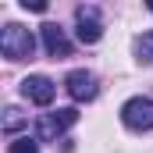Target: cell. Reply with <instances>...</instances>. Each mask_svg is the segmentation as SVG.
I'll use <instances>...</instances> for the list:
<instances>
[{
  "label": "cell",
  "mask_w": 153,
  "mask_h": 153,
  "mask_svg": "<svg viewBox=\"0 0 153 153\" xmlns=\"http://www.w3.org/2000/svg\"><path fill=\"white\" fill-rule=\"evenodd\" d=\"M22 96L32 100L36 107H50L53 96H57V85H53L46 75H29L25 82H22Z\"/></svg>",
  "instance_id": "5"
},
{
  "label": "cell",
  "mask_w": 153,
  "mask_h": 153,
  "mask_svg": "<svg viewBox=\"0 0 153 153\" xmlns=\"http://www.w3.org/2000/svg\"><path fill=\"white\" fill-rule=\"evenodd\" d=\"M75 36L82 39L85 46L100 43V36H103V22H100V11H96L93 4L75 7Z\"/></svg>",
  "instance_id": "4"
},
{
  "label": "cell",
  "mask_w": 153,
  "mask_h": 153,
  "mask_svg": "<svg viewBox=\"0 0 153 153\" xmlns=\"http://www.w3.org/2000/svg\"><path fill=\"white\" fill-rule=\"evenodd\" d=\"M0 50H4L7 61H29V57L36 53V36H32L25 25L7 22V25L0 29Z\"/></svg>",
  "instance_id": "1"
},
{
  "label": "cell",
  "mask_w": 153,
  "mask_h": 153,
  "mask_svg": "<svg viewBox=\"0 0 153 153\" xmlns=\"http://www.w3.org/2000/svg\"><path fill=\"white\" fill-rule=\"evenodd\" d=\"M39 36H43V46H46V53L50 57H71V39L64 36V29L61 25H53V22H46V25H39Z\"/></svg>",
  "instance_id": "6"
},
{
  "label": "cell",
  "mask_w": 153,
  "mask_h": 153,
  "mask_svg": "<svg viewBox=\"0 0 153 153\" xmlns=\"http://www.w3.org/2000/svg\"><path fill=\"white\" fill-rule=\"evenodd\" d=\"M75 121H78V111H75V107H61V111L43 114V117L36 121V135L43 139V143H53V139H61Z\"/></svg>",
  "instance_id": "2"
},
{
  "label": "cell",
  "mask_w": 153,
  "mask_h": 153,
  "mask_svg": "<svg viewBox=\"0 0 153 153\" xmlns=\"http://www.w3.org/2000/svg\"><path fill=\"white\" fill-rule=\"evenodd\" d=\"M11 153H39V143L32 135H18V139L11 143Z\"/></svg>",
  "instance_id": "10"
},
{
  "label": "cell",
  "mask_w": 153,
  "mask_h": 153,
  "mask_svg": "<svg viewBox=\"0 0 153 153\" xmlns=\"http://www.w3.org/2000/svg\"><path fill=\"white\" fill-rule=\"evenodd\" d=\"M22 125H25V117L18 114L14 107H7V111H4V132H7V135H14V132H18Z\"/></svg>",
  "instance_id": "9"
},
{
  "label": "cell",
  "mask_w": 153,
  "mask_h": 153,
  "mask_svg": "<svg viewBox=\"0 0 153 153\" xmlns=\"http://www.w3.org/2000/svg\"><path fill=\"white\" fill-rule=\"evenodd\" d=\"M135 61L139 64H153V32L135 39Z\"/></svg>",
  "instance_id": "8"
},
{
  "label": "cell",
  "mask_w": 153,
  "mask_h": 153,
  "mask_svg": "<svg viewBox=\"0 0 153 153\" xmlns=\"http://www.w3.org/2000/svg\"><path fill=\"white\" fill-rule=\"evenodd\" d=\"M150 11H153V0H150Z\"/></svg>",
  "instance_id": "12"
},
{
  "label": "cell",
  "mask_w": 153,
  "mask_h": 153,
  "mask_svg": "<svg viewBox=\"0 0 153 153\" xmlns=\"http://www.w3.org/2000/svg\"><path fill=\"white\" fill-rule=\"evenodd\" d=\"M64 89H68V96L75 100V103H85V100H93L96 96V78L89 75V71H68V78H64Z\"/></svg>",
  "instance_id": "7"
},
{
  "label": "cell",
  "mask_w": 153,
  "mask_h": 153,
  "mask_svg": "<svg viewBox=\"0 0 153 153\" xmlns=\"http://www.w3.org/2000/svg\"><path fill=\"white\" fill-rule=\"evenodd\" d=\"M121 121H125L132 132H150L153 128V100L150 96H132V100H125Z\"/></svg>",
  "instance_id": "3"
},
{
  "label": "cell",
  "mask_w": 153,
  "mask_h": 153,
  "mask_svg": "<svg viewBox=\"0 0 153 153\" xmlns=\"http://www.w3.org/2000/svg\"><path fill=\"white\" fill-rule=\"evenodd\" d=\"M25 11H46V0H22Z\"/></svg>",
  "instance_id": "11"
}]
</instances>
